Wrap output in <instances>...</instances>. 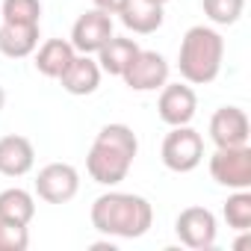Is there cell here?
Wrapping results in <instances>:
<instances>
[{
	"mask_svg": "<svg viewBox=\"0 0 251 251\" xmlns=\"http://www.w3.org/2000/svg\"><path fill=\"white\" fill-rule=\"evenodd\" d=\"M36 216V198L21 189V186H9L0 192V219L3 222H15V225H30Z\"/></svg>",
	"mask_w": 251,
	"mask_h": 251,
	"instance_id": "cell-18",
	"label": "cell"
},
{
	"mask_svg": "<svg viewBox=\"0 0 251 251\" xmlns=\"http://www.w3.org/2000/svg\"><path fill=\"white\" fill-rule=\"evenodd\" d=\"M0 21L6 24H39L42 3L39 0H3L0 3Z\"/></svg>",
	"mask_w": 251,
	"mask_h": 251,
	"instance_id": "cell-20",
	"label": "cell"
},
{
	"mask_svg": "<svg viewBox=\"0 0 251 251\" xmlns=\"http://www.w3.org/2000/svg\"><path fill=\"white\" fill-rule=\"evenodd\" d=\"M36 166V148L27 136L9 133L0 136V175L3 177H24Z\"/></svg>",
	"mask_w": 251,
	"mask_h": 251,
	"instance_id": "cell-12",
	"label": "cell"
},
{
	"mask_svg": "<svg viewBox=\"0 0 251 251\" xmlns=\"http://www.w3.org/2000/svg\"><path fill=\"white\" fill-rule=\"evenodd\" d=\"M27 245H30L27 225H15V222L0 219V251H27Z\"/></svg>",
	"mask_w": 251,
	"mask_h": 251,
	"instance_id": "cell-22",
	"label": "cell"
},
{
	"mask_svg": "<svg viewBox=\"0 0 251 251\" xmlns=\"http://www.w3.org/2000/svg\"><path fill=\"white\" fill-rule=\"evenodd\" d=\"M39 24H6L0 21V53L9 59L33 56L39 48Z\"/></svg>",
	"mask_w": 251,
	"mask_h": 251,
	"instance_id": "cell-15",
	"label": "cell"
},
{
	"mask_svg": "<svg viewBox=\"0 0 251 251\" xmlns=\"http://www.w3.org/2000/svg\"><path fill=\"white\" fill-rule=\"evenodd\" d=\"M175 233L177 239L192 248V251H207L216 245V233H219V225H216V216L207 210V207H186L180 210V216L175 219Z\"/></svg>",
	"mask_w": 251,
	"mask_h": 251,
	"instance_id": "cell-7",
	"label": "cell"
},
{
	"mask_svg": "<svg viewBox=\"0 0 251 251\" xmlns=\"http://www.w3.org/2000/svg\"><path fill=\"white\" fill-rule=\"evenodd\" d=\"M198 109V95L189 83H166L160 89V100H157V112L169 127H180L195 118Z\"/></svg>",
	"mask_w": 251,
	"mask_h": 251,
	"instance_id": "cell-10",
	"label": "cell"
},
{
	"mask_svg": "<svg viewBox=\"0 0 251 251\" xmlns=\"http://www.w3.org/2000/svg\"><path fill=\"white\" fill-rule=\"evenodd\" d=\"M136 154H139V139L127 124H103L89 148L86 172L100 186H118L127 177Z\"/></svg>",
	"mask_w": 251,
	"mask_h": 251,
	"instance_id": "cell-1",
	"label": "cell"
},
{
	"mask_svg": "<svg viewBox=\"0 0 251 251\" xmlns=\"http://www.w3.org/2000/svg\"><path fill=\"white\" fill-rule=\"evenodd\" d=\"M154 3H163V6H166V3H169V0H154Z\"/></svg>",
	"mask_w": 251,
	"mask_h": 251,
	"instance_id": "cell-25",
	"label": "cell"
},
{
	"mask_svg": "<svg viewBox=\"0 0 251 251\" xmlns=\"http://www.w3.org/2000/svg\"><path fill=\"white\" fill-rule=\"evenodd\" d=\"M92 3H95V9H100V12H106V15H118L127 0H92Z\"/></svg>",
	"mask_w": 251,
	"mask_h": 251,
	"instance_id": "cell-23",
	"label": "cell"
},
{
	"mask_svg": "<svg viewBox=\"0 0 251 251\" xmlns=\"http://www.w3.org/2000/svg\"><path fill=\"white\" fill-rule=\"evenodd\" d=\"M222 59H225V39L219 30L198 24V27H189L186 36L180 39L177 68L189 86L213 83L222 71Z\"/></svg>",
	"mask_w": 251,
	"mask_h": 251,
	"instance_id": "cell-3",
	"label": "cell"
},
{
	"mask_svg": "<svg viewBox=\"0 0 251 251\" xmlns=\"http://www.w3.org/2000/svg\"><path fill=\"white\" fill-rule=\"evenodd\" d=\"M77 56L74 45L65 42V39H48L42 48H36V71L42 77H50V80H59L62 71L71 65V59Z\"/></svg>",
	"mask_w": 251,
	"mask_h": 251,
	"instance_id": "cell-16",
	"label": "cell"
},
{
	"mask_svg": "<svg viewBox=\"0 0 251 251\" xmlns=\"http://www.w3.org/2000/svg\"><path fill=\"white\" fill-rule=\"evenodd\" d=\"M222 216H225L227 227H233L239 233H248V227H251V192L248 189H233V195L222 207Z\"/></svg>",
	"mask_w": 251,
	"mask_h": 251,
	"instance_id": "cell-19",
	"label": "cell"
},
{
	"mask_svg": "<svg viewBox=\"0 0 251 251\" xmlns=\"http://www.w3.org/2000/svg\"><path fill=\"white\" fill-rule=\"evenodd\" d=\"M139 53V45L136 39H127V36H112L95 56H98V65L103 74H112V77H121L127 71V65L133 62V56Z\"/></svg>",
	"mask_w": 251,
	"mask_h": 251,
	"instance_id": "cell-17",
	"label": "cell"
},
{
	"mask_svg": "<svg viewBox=\"0 0 251 251\" xmlns=\"http://www.w3.org/2000/svg\"><path fill=\"white\" fill-rule=\"evenodd\" d=\"M251 136V124L245 109L239 106H219L210 118V139L216 148H236V145H248Z\"/></svg>",
	"mask_w": 251,
	"mask_h": 251,
	"instance_id": "cell-11",
	"label": "cell"
},
{
	"mask_svg": "<svg viewBox=\"0 0 251 251\" xmlns=\"http://www.w3.org/2000/svg\"><path fill=\"white\" fill-rule=\"evenodd\" d=\"M80 189V172L71 163H48L36 175V195L48 204H68Z\"/></svg>",
	"mask_w": 251,
	"mask_h": 251,
	"instance_id": "cell-6",
	"label": "cell"
},
{
	"mask_svg": "<svg viewBox=\"0 0 251 251\" xmlns=\"http://www.w3.org/2000/svg\"><path fill=\"white\" fill-rule=\"evenodd\" d=\"M160 157H163V166L169 172H177V175H186V172H195L204 160V139L198 130H192L189 124H180V127H172L163 139V148H160Z\"/></svg>",
	"mask_w": 251,
	"mask_h": 251,
	"instance_id": "cell-4",
	"label": "cell"
},
{
	"mask_svg": "<svg viewBox=\"0 0 251 251\" xmlns=\"http://www.w3.org/2000/svg\"><path fill=\"white\" fill-rule=\"evenodd\" d=\"M92 227L103 236L139 239L154 225V207L133 192H103L92 204Z\"/></svg>",
	"mask_w": 251,
	"mask_h": 251,
	"instance_id": "cell-2",
	"label": "cell"
},
{
	"mask_svg": "<svg viewBox=\"0 0 251 251\" xmlns=\"http://www.w3.org/2000/svg\"><path fill=\"white\" fill-rule=\"evenodd\" d=\"M210 177L227 189H248L251 186V148H216L210 157Z\"/></svg>",
	"mask_w": 251,
	"mask_h": 251,
	"instance_id": "cell-5",
	"label": "cell"
},
{
	"mask_svg": "<svg viewBox=\"0 0 251 251\" xmlns=\"http://www.w3.org/2000/svg\"><path fill=\"white\" fill-rule=\"evenodd\" d=\"M3 103H6V89L0 86V109H3Z\"/></svg>",
	"mask_w": 251,
	"mask_h": 251,
	"instance_id": "cell-24",
	"label": "cell"
},
{
	"mask_svg": "<svg viewBox=\"0 0 251 251\" xmlns=\"http://www.w3.org/2000/svg\"><path fill=\"white\" fill-rule=\"evenodd\" d=\"M121 24L127 27L136 36H151L163 27V3H154V0H127L124 9L118 12Z\"/></svg>",
	"mask_w": 251,
	"mask_h": 251,
	"instance_id": "cell-14",
	"label": "cell"
},
{
	"mask_svg": "<svg viewBox=\"0 0 251 251\" xmlns=\"http://www.w3.org/2000/svg\"><path fill=\"white\" fill-rule=\"evenodd\" d=\"M204 15L216 24V27H230L239 21L242 9H245V0H201Z\"/></svg>",
	"mask_w": 251,
	"mask_h": 251,
	"instance_id": "cell-21",
	"label": "cell"
},
{
	"mask_svg": "<svg viewBox=\"0 0 251 251\" xmlns=\"http://www.w3.org/2000/svg\"><path fill=\"white\" fill-rule=\"evenodd\" d=\"M112 36H115L112 33V15H106L100 9L83 12L74 21V27H71V45H74V50L77 53H89V56L98 53Z\"/></svg>",
	"mask_w": 251,
	"mask_h": 251,
	"instance_id": "cell-9",
	"label": "cell"
},
{
	"mask_svg": "<svg viewBox=\"0 0 251 251\" xmlns=\"http://www.w3.org/2000/svg\"><path fill=\"white\" fill-rule=\"evenodd\" d=\"M100 74H103V71H100L98 59H92L89 53H77V56L71 59V65L62 71L59 83H62V89H65L68 95L83 98V95L98 92V86H100Z\"/></svg>",
	"mask_w": 251,
	"mask_h": 251,
	"instance_id": "cell-13",
	"label": "cell"
},
{
	"mask_svg": "<svg viewBox=\"0 0 251 251\" xmlns=\"http://www.w3.org/2000/svg\"><path fill=\"white\" fill-rule=\"evenodd\" d=\"M121 80L133 92H157V89H163L169 83V62H166L163 53L139 48V53L133 56L127 71L121 74Z\"/></svg>",
	"mask_w": 251,
	"mask_h": 251,
	"instance_id": "cell-8",
	"label": "cell"
}]
</instances>
